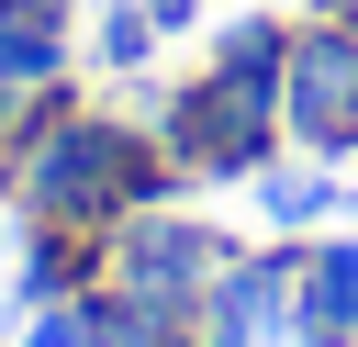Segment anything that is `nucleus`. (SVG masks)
Returning <instances> with one entry per match:
<instances>
[{
    "mask_svg": "<svg viewBox=\"0 0 358 347\" xmlns=\"http://www.w3.org/2000/svg\"><path fill=\"white\" fill-rule=\"evenodd\" d=\"M157 190H168V157H157L145 134L90 123V112H56V90H45V123H34V146H22V201H34V224H123V213H145Z\"/></svg>",
    "mask_w": 358,
    "mask_h": 347,
    "instance_id": "1",
    "label": "nucleus"
},
{
    "mask_svg": "<svg viewBox=\"0 0 358 347\" xmlns=\"http://www.w3.org/2000/svg\"><path fill=\"white\" fill-rule=\"evenodd\" d=\"M101 269H112V291H123V302L201 313V302H213V280L235 269V246H224L213 224H179V213H123V224H112V246H101Z\"/></svg>",
    "mask_w": 358,
    "mask_h": 347,
    "instance_id": "2",
    "label": "nucleus"
},
{
    "mask_svg": "<svg viewBox=\"0 0 358 347\" xmlns=\"http://www.w3.org/2000/svg\"><path fill=\"white\" fill-rule=\"evenodd\" d=\"M268 146H280V101H257V90H235V78H190V90L168 101V168L246 179V168H268Z\"/></svg>",
    "mask_w": 358,
    "mask_h": 347,
    "instance_id": "3",
    "label": "nucleus"
},
{
    "mask_svg": "<svg viewBox=\"0 0 358 347\" xmlns=\"http://www.w3.org/2000/svg\"><path fill=\"white\" fill-rule=\"evenodd\" d=\"M280 123L313 146V157H336V146H358V34L347 22H313V34H291V78H280Z\"/></svg>",
    "mask_w": 358,
    "mask_h": 347,
    "instance_id": "4",
    "label": "nucleus"
},
{
    "mask_svg": "<svg viewBox=\"0 0 358 347\" xmlns=\"http://www.w3.org/2000/svg\"><path fill=\"white\" fill-rule=\"evenodd\" d=\"M302 302V257H235L201 302V347H268Z\"/></svg>",
    "mask_w": 358,
    "mask_h": 347,
    "instance_id": "5",
    "label": "nucleus"
},
{
    "mask_svg": "<svg viewBox=\"0 0 358 347\" xmlns=\"http://www.w3.org/2000/svg\"><path fill=\"white\" fill-rule=\"evenodd\" d=\"M291 336H358V246H313V257H302Z\"/></svg>",
    "mask_w": 358,
    "mask_h": 347,
    "instance_id": "6",
    "label": "nucleus"
},
{
    "mask_svg": "<svg viewBox=\"0 0 358 347\" xmlns=\"http://www.w3.org/2000/svg\"><path fill=\"white\" fill-rule=\"evenodd\" d=\"M190 325H201V313H157V302H123V291H90V347H201Z\"/></svg>",
    "mask_w": 358,
    "mask_h": 347,
    "instance_id": "7",
    "label": "nucleus"
},
{
    "mask_svg": "<svg viewBox=\"0 0 358 347\" xmlns=\"http://www.w3.org/2000/svg\"><path fill=\"white\" fill-rule=\"evenodd\" d=\"M213 78H235V90H257V101H280V78H291V34H280V22H235V34H224V56H213Z\"/></svg>",
    "mask_w": 358,
    "mask_h": 347,
    "instance_id": "8",
    "label": "nucleus"
},
{
    "mask_svg": "<svg viewBox=\"0 0 358 347\" xmlns=\"http://www.w3.org/2000/svg\"><path fill=\"white\" fill-rule=\"evenodd\" d=\"M34 90H56V22L0 11V101H34Z\"/></svg>",
    "mask_w": 358,
    "mask_h": 347,
    "instance_id": "9",
    "label": "nucleus"
},
{
    "mask_svg": "<svg viewBox=\"0 0 358 347\" xmlns=\"http://www.w3.org/2000/svg\"><path fill=\"white\" fill-rule=\"evenodd\" d=\"M268 213H280V224H313V213H336V179H324V168H313V179H302V168H268Z\"/></svg>",
    "mask_w": 358,
    "mask_h": 347,
    "instance_id": "10",
    "label": "nucleus"
},
{
    "mask_svg": "<svg viewBox=\"0 0 358 347\" xmlns=\"http://www.w3.org/2000/svg\"><path fill=\"white\" fill-rule=\"evenodd\" d=\"M145 45H157V22H145V0H123L101 22V67H145Z\"/></svg>",
    "mask_w": 358,
    "mask_h": 347,
    "instance_id": "11",
    "label": "nucleus"
},
{
    "mask_svg": "<svg viewBox=\"0 0 358 347\" xmlns=\"http://www.w3.org/2000/svg\"><path fill=\"white\" fill-rule=\"evenodd\" d=\"M22 347H90V302H34V325H22Z\"/></svg>",
    "mask_w": 358,
    "mask_h": 347,
    "instance_id": "12",
    "label": "nucleus"
},
{
    "mask_svg": "<svg viewBox=\"0 0 358 347\" xmlns=\"http://www.w3.org/2000/svg\"><path fill=\"white\" fill-rule=\"evenodd\" d=\"M145 22H157V34H168V22H190V0H145Z\"/></svg>",
    "mask_w": 358,
    "mask_h": 347,
    "instance_id": "13",
    "label": "nucleus"
},
{
    "mask_svg": "<svg viewBox=\"0 0 358 347\" xmlns=\"http://www.w3.org/2000/svg\"><path fill=\"white\" fill-rule=\"evenodd\" d=\"M0 11H34V22H56V11H67V0H0Z\"/></svg>",
    "mask_w": 358,
    "mask_h": 347,
    "instance_id": "14",
    "label": "nucleus"
},
{
    "mask_svg": "<svg viewBox=\"0 0 358 347\" xmlns=\"http://www.w3.org/2000/svg\"><path fill=\"white\" fill-rule=\"evenodd\" d=\"M324 22H347V34H358V0H324Z\"/></svg>",
    "mask_w": 358,
    "mask_h": 347,
    "instance_id": "15",
    "label": "nucleus"
}]
</instances>
